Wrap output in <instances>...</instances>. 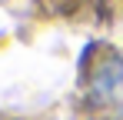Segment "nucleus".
Returning <instances> with one entry per match:
<instances>
[{
    "label": "nucleus",
    "instance_id": "f257e3e1",
    "mask_svg": "<svg viewBox=\"0 0 123 120\" xmlns=\"http://www.w3.org/2000/svg\"><path fill=\"white\" fill-rule=\"evenodd\" d=\"M80 80L93 97H110L123 83V53L110 43H90L80 60Z\"/></svg>",
    "mask_w": 123,
    "mask_h": 120
},
{
    "label": "nucleus",
    "instance_id": "f03ea898",
    "mask_svg": "<svg viewBox=\"0 0 123 120\" xmlns=\"http://www.w3.org/2000/svg\"><path fill=\"white\" fill-rule=\"evenodd\" d=\"M63 3H73V7H80V3H86V0H63Z\"/></svg>",
    "mask_w": 123,
    "mask_h": 120
},
{
    "label": "nucleus",
    "instance_id": "7ed1b4c3",
    "mask_svg": "<svg viewBox=\"0 0 123 120\" xmlns=\"http://www.w3.org/2000/svg\"><path fill=\"white\" fill-rule=\"evenodd\" d=\"M113 120H123V113H120V117H113Z\"/></svg>",
    "mask_w": 123,
    "mask_h": 120
}]
</instances>
